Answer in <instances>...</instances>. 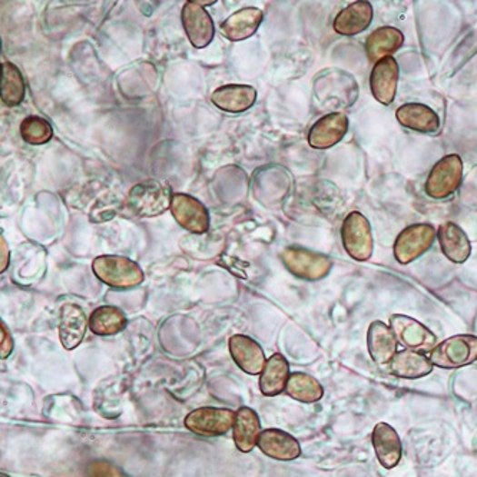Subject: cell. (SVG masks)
I'll return each instance as SVG.
<instances>
[{"label":"cell","instance_id":"cell-21","mask_svg":"<svg viewBox=\"0 0 477 477\" xmlns=\"http://www.w3.org/2000/svg\"><path fill=\"white\" fill-rule=\"evenodd\" d=\"M400 125L414 133L436 134L441 129V118L430 106L423 104H404L396 111Z\"/></svg>","mask_w":477,"mask_h":477},{"label":"cell","instance_id":"cell-4","mask_svg":"<svg viewBox=\"0 0 477 477\" xmlns=\"http://www.w3.org/2000/svg\"><path fill=\"white\" fill-rule=\"evenodd\" d=\"M343 247L353 260L369 261L374 251L372 225L364 214L353 211L343 221Z\"/></svg>","mask_w":477,"mask_h":477},{"label":"cell","instance_id":"cell-16","mask_svg":"<svg viewBox=\"0 0 477 477\" xmlns=\"http://www.w3.org/2000/svg\"><path fill=\"white\" fill-rule=\"evenodd\" d=\"M258 447L265 456L275 461L292 462L302 454V446L297 439L280 429H267L261 432Z\"/></svg>","mask_w":477,"mask_h":477},{"label":"cell","instance_id":"cell-1","mask_svg":"<svg viewBox=\"0 0 477 477\" xmlns=\"http://www.w3.org/2000/svg\"><path fill=\"white\" fill-rule=\"evenodd\" d=\"M314 95L324 108H352L359 98V85L353 75L340 69H329L315 82Z\"/></svg>","mask_w":477,"mask_h":477},{"label":"cell","instance_id":"cell-2","mask_svg":"<svg viewBox=\"0 0 477 477\" xmlns=\"http://www.w3.org/2000/svg\"><path fill=\"white\" fill-rule=\"evenodd\" d=\"M99 282L112 288H134L145 280L144 271L135 261L121 255H101L92 263Z\"/></svg>","mask_w":477,"mask_h":477},{"label":"cell","instance_id":"cell-25","mask_svg":"<svg viewBox=\"0 0 477 477\" xmlns=\"http://www.w3.org/2000/svg\"><path fill=\"white\" fill-rule=\"evenodd\" d=\"M404 44V35L397 27L383 26L372 32L366 41V54L370 62L390 58Z\"/></svg>","mask_w":477,"mask_h":477},{"label":"cell","instance_id":"cell-9","mask_svg":"<svg viewBox=\"0 0 477 477\" xmlns=\"http://www.w3.org/2000/svg\"><path fill=\"white\" fill-rule=\"evenodd\" d=\"M233 410L220 407H201L185 417L186 429L196 436L217 437L228 433L235 423Z\"/></svg>","mask_w":477,"mask_h":477},{"label":"cell","instance_id":"cell-11","mask_svg":"<svg viewBox=\"0 0 477 477\" xmlns=\"http://www.w3.org/2000/svg\"><path fill=\"white\" fill-rule=\"evenodd\" d=\"M171 213L176 223L193 234L207 233L210 228V214L201 201L186 194H174Z\"/></svg>","mask_w":477,"mask_h":477},{"label":"cell","instance_id":"cell-15","mask_svg":"<svg viewBox=\"0 0 477 477\" xmlns=\"http://www.w3.org/2000/svg\"><path fill=\"white\" fill-rule=\"evenodd\" d=\"M230 353L234 362L243 372L258 376L265 367V354L263 347L248 335H233L230 340Z\"/></svg>","mask_w":477,"mask_h":477},{"label":"cell","instance_id":"cell-7","mask_svg":"<svg viewBox=\"0 0 477 477\" xmlns=\"http://www.w3.org/2000/svg\"><path fill=\"white\" fill-rule=\"evenodd\" d=\"M282 260L293 275L307 282L323 280L333 267V261L327 255L302 247L284 248Z\"/></svg>","mask_w":477,"mask_h":477},{"label":"cell","instance_id":"cell-30","mask_svg":"<svg viewBox=\"0 0 477 477\" xmlns=\"http://www.w3.org/2000/svg\"><path fill=\"white\" fill-rule=\"evenodd\" d=\"M288 396L302 403H315L324 396V389L314 377L304 373H293L285 387Z\"/></svg>","mask_w":477,"mask_h":477},{"label":"cell","instance_id":"cell-19","mask_svg":"<svg viewBox=\"0 0 477 477\" xmlns=\"http://www.w3.org/2000/svg\"><path fill=\"white\" fill-rule=\"evenodd\" d=\"M442 253L454 264H463L472 254V245L467 234L456 223L447 221L437 231Z\"/></svg>","mask_w":477,"mask_h":477},{"label":"cell","instance_id":"cell-32","mask_svg":"<svg viewBox=\"0 0 477 477\" xmlns=\"http://www.w3.org/2000/svg\"><path fill=\"white\" fill-rule=\"evenodd\" d=\"M21 135L25 143L31 145H45L54 136V128L46 119L41 116H27L21 124Z\"/></svg>","mask_w":477,"mask_h":477},{"label":"cell","instance_id":"cell-35","mask_svg":"<svg viewBox=\"0 0 477 477\" xmlns=\"http://www.w3.org/2000/svg\"><path fill=\"white\" fill-rule=\"evenodd\" d=\"M196 4L200 5V6H211V5L215 4L214 0H210V2H203V0H195Z\"/></svg>","mask_w":477,"mask_h":477},{"label":"cell","instance_id":"cell-3","mask_svg":"<svg viewBox=\"0 0 477 477\" xmlns=\"http://www.w3.org/2000/svg\"><path fill=\"white\" fill-rule=\"evenodd\" d=\"M173 191L158 181L148 180L136 184L129 191L128 207L138 217H156L171 208Z\"/></svg>","mask_w":477,"mask_h":477},{"label":"cell","instance_id":"cell-20","mask_svg":"<svg viewBox=\"0 0 477 477\" xmlns=\"http://www.w3.org/2000/svg\"><path fill=\"white\" fill-rule=\"evenodd\" d=\"M374 11L370 2H353L349 6L344 7L337 16H335L334 27L335 34L343 36H354L366 31L372 25Z\"/></svg>","mask_w":477,"mask_h":477},{"label":"cell","instance_id":"cell-33","mask_svg":"<svg viewBox=\"0 0 477 477\" xmlns=\"http://www.w3.org/2000/svg\"><path fill=\"white\" fill-rule=\"evenodd\" d=\"M88 477H128L118 466L106 461H95L86 469Z\"/></svg>","mask_w":477,"mask_h":477},{"label":"cell","instance_id":"cell-24","mask_svg":"<svg viewBox=\"0 0 477 477\" xmlns=\"http://www.w3.org/2000/svg\"><path fill=\"white\" fill-rule=\"evenodd\" d=\"M370 357L377 364H389L397 354V339L392 327L383 322H373L367 332Z\"/></svg>","mask_w":477,"mask_h":477},{"label":"cell","instance_id":"cell-23","mask_svg":"<svg viewBox=\"0 0 477 477\" xmlns=\"http://www.w3.org/2000/svg\"><path fill=\"white\" fill-rule=\"evenodd\" d=\"M263 17L264 15L258 7H244V9L231 15L227 21L221 24V32H223L224 36L227 37L228 41H245L258 31Z\"/></svg>","mask_w":477,"mask_h":477},{"label":"cell","instance_id":"cell-5","mask_svg":"<svg viewBox=\"0 0 477 477\" xmlns=\"http://www.w3.org/2000/svg\"><path fill=\"white\" fill-rule=\"evenodd\" d=\"M462 180H463V161L457 154H451L437 161L436 165L432 168L424 190L430 198L444 200L459 190Z\"/></svg>","mask_w":477,"mask_h":477},{"label":"cell","instance_id":"cell-18","mask_svg":"<svg viewBox=\"0 0 477 477\" xmlns=\"http://www.w3.org/2000/svg\"><path fill=\"white\" fill-rule=\"evenodd\" d=\"M89 322L85 312L78 304H65L61 308L59 339L66 350H74L85 339Z\"/></svg>","mask_w":477,"mask_h":477},{"label":"cell","instance_id":"cell-17","mask_svg":"<svg viewBox=\"0 0 477 477\" xmlns=\"http://www.w3.org/2000/svg\"><path fill=\"white\" fill-rule=\"evenodd\" d=\"M372 444L377 461L384 469H394L400 463L403 447L394 427L387 423L376 424L373 430Z\"/></svg>","mask_w":477,"mask_h":477},{"label":"cell","instance_id":"cell-36","mask_svg":"<svg viewBox=\"0 0 477 477\" xmlns=\"http://www.w3.org/2000/svg\"><path fill=\"white\" fill-rule=\"evenodd\" d=\"M2 477H9V476H6V474H2Z\"/></svg>","mask_w":477,"mask_h":477},{"label":"cell","instance_id":"cell-8","mask_svg":"<svg viewBox=\"0 0 477 477\" xmlns=\"http://www.w3.org/2000/svg\"><path fill=\"white\" fill-rule=\"evenodd\" d=\"M437 233L430 224H413L404 228L394 241V258L400 264H410L426 254L436 240Z\"/></svg>","mask_w":477,"mask_h":477},{"label":"cell","instance_id":"cell-6","mask_svg":"<svg viewBox=\"0 0 477 477\" xmlns=\"http://www.w3.org/2000/svg\"><path fill=\"white\" fill-rule=\"evenodd\" d=\"M433 366L444 370L461 369L477 360V337L471 334L453 335L437 344L430 353Z\"/></svg>","mask_w":477,"mask_h":477},{"label":"cell","instance_id":"cell-12","mask_svg":"<svg viewBox=\"0 0 477 477\" xmlns=\"http://www.w3.org/2000/svg\"><path fill=\"white\" fill-rule=\"evenodd\" d=\"M181 19L186 36L194 48H207L215 35V27L210 14L196 2H186L183 7Z\"/></svg>","mask_w":477,"mask_h":477},{"label":"cell","instance_id":"cell-13","mask_svg":"<svg viewBox=\"0 0 477 477\" xmlns=\"http://www.w3.org/2000/svg\"><path fill=\"white\" fill-rule=\"evenodd\" d=\"M349 118L342 112H332L310 128L308 144L314 149H329L344 138L349 131Z\"/></svg>","mask_w":477,"mask_h":477},{"label":"cell","instance_id":"cell-28","mask_svg":"<svg viewBox=\"0 0 477 477\" xmlns=\"http://www.w3.org/2000/svg\"><path fill=\"white\" fill-rule=\"evenodd\" d=\"M392 372L394 376L402 379H422L433 370V363L423 353L404 350L399 352L392 360Z\"/></svg>","mask_w":477,"mask_h":477},{"label":"cell","instance_id":"cell-14","mask_svg":"<svg viewBox=\"0 0 477 477\" xmlns=\"http://www.w3.org/2000/svg\"><path fill=\"white\" fill-rule=\"evenodd\" d=\"M399 72V64L393 56L382 59L373 66L370 74V89L374 99H377L382 105H392L396 98Z\"/></svg>","mask_w":477,"mask_h":477},{"label":"cell","instance_id":"cell-22","mask_svg":"<svg viewBox=\"0 0 477 477\" xmlns=\"http://www.w3.org/2000/svg\"><path fill=\"white\" fill-rule=\"evenodd\" d=\"M214 105L230 114L248 111L257 101V91L250 85H224L211 95Z\"/></svg>","mask_w":477,"mask_h":477},{"label":"cell","instance_id":"cell-26","mask_svg":"<svg viewBox=\"0 0 477 477\" xmlns=\"http://www.w3.org/2000/svg\"><path fill=\"white\" fill-rule=\"evenodd\" d=\"M234 442L238 451L250 453L258 444L261 434L260 417L250 407H241L235 414L234 423Z\"/></svg>","mask_w":477,"mask_h":477},{"label":"cell","instance_id":"cell-10","mask_svg":"<svg viewBox=\"0 0 477 477\" xmlns=\"http://www.w3.org/2000/svg\"><path fill=\"white\" fill-rule=\"evenodd\" d=\"M390 327L396 335L400 344L419 353H432L437 347V337L426 325L403 314H393L390 317Z\"/></svg>","mask_w":477,"mask_h":477},{"label":"cell","instance_id":"cell-31","mask_svg":"<svg viewBox=\"0 0 477 477\" xmlns=\"http://www.w3.org/2000/svg\"><path fill=\"white\" fill-rule=\"evenodd\" d=\"M26 94L24 76L11 62L2 64V101L6 106L21 105Z\"/></svg>","mask_w":477,"mask_h":477},{"label":"cell","instance_id":"cell-27","mask_svg":"<svg viewBox=\"0 0 477 477\" xmlns=\"http://www.w3.org/2000/svg\"><path fill=\"white\" fill-rule=\"evenodd\" d=\"M290 364L287 359L280 353L271 355L265 363L264 370L261 373L260 390L264 396H278L284 392L290 379Z\"/></svg>","mask_w":477,"mask_h":477},{"label":"cell","instance_id":"cell-34","mask_svg":"<svg viewBox=\"0 0 477 477\" xmlns=\"http://www.w3.org/2000/svg\"><path fill=\"white\" fill-rule=\"evenodd\" d=\"M0 334H2V340H0V357L5 360L11 355L12 350H14V339H12L11 333L7 330L5 323H2Z\"/></svg>","mask_w":477,"mask_h":477},{"label":"cell","instance_id":"cell-29","mask_svg":"<svg viewBox=\"0 0 477 477\" xmlns=\"http://www.w3.org/2000/svg\"><path fill=\"white\" fill-rule=\"evenodd\" d=\"M128 318L121 308L114 305H102L96 308L89 317V329L101 337L115 335L125 330Z\"/></svg>","mask_w":477,"mask_h":477}]
</instances>
